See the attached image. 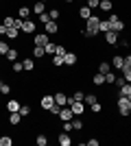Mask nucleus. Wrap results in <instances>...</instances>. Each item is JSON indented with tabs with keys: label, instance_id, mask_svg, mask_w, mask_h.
Segmentation results:
<instances>
[{
	"label": "nucleus",
	"instance_id": "49",
	"mask_svg": "<svg viewBox=\"0 0 131 146\" xmlns=\"http://www.w3.org/2000/svg\"><path fill=\"white\" fill-rule=\"evenodd\" d=\"M2 94H11V85H7V83H2Z\"/></svg>",
	"mask_w": 131,
	"mask_h": 146
},
{
	"label": "nucleus",
	"instance_id": "19",
	"mask_svg": "<svg viewBox=\"0 0 131 146\" xmlns=\"http://www.w3.org/2000/svg\"><path fill=\"white\" fill-rule=\"evenodd\" d=\"M59 144H61V146H70V144H72V137H70V135L63 131V133L59 135Z\"/></svg>",
	"mask_w": 131,
	"mask_h": 146
},
{
	"label": "nucleus",
	"instance_id": "4",
	"mask_svg": "<svg viewBox=\"0 0 131 146\" xmlns=\"http://www.w3.org/2000/svg\"><path fill=\"white\" fill-rule=\"evenodd\" d=\"M44 33H48V35L59 33V22H57V20H48V22L44 24Z\"/></svg>",
	"mask_w": 131,
	"mask_h": 146
},
{
	"label": "nucleus",
	"instance_id": "31",
	"mask_svg": "<svg viewBox=\"0 0 131 146\" xmlns=\"http://www.w3.org/2000/svg\"><path fill=\"white\" fill-rule=\"evenodd\" d=\"M44 50L48 52V55H55V50H57V44H53V42H48L46 46H44Z\"/></svg>",
	"mask_w": 131,
	"mask_h": 146
},
{
	"label": "nucleus",
	"instance_id": "51",
	"mask_svg": "<svg viewBox=\"0 0 131 146\" xmlns=\"http://www.w3.org/2000/svg\"><path fill=\"white\" fill-rule=\"evenodd\" d=\"M7 29H9V26H5V24H0V35H7Z\"/></svg>",
	"mask_w": 131,
	"mask_h": 146
},
{
	"label": "nucleus",
	"instance_id": "33",
	"mask_svg": "<svg viewBox=\"0 0 131 146\" xmlns=\"http://www.w3.org/2000/svg\"><path fill=\"white\" fill-rule=\"evenodd\" d=\"M83 100H85L87 105H94L96 100H98V98H96V94H85V98H83Z\"/></svg>",
	"mask_w": 131,
	"mask_h": 146
},
{
	"label": "nucleus",
	"instance_id": "23",
	"mask_svg": "<svg viewBox=\"0 0 131 146\" xmlns=\"http://www.w3.org/2000/svg\"><path fill=\"white\" fill-rule=\"evenodd\" d=\"M44 9H46V2H42V0H37V2H35V5H33V13H44Z\"/></svg>",
	"mask_w": 131,
	"mask_h": 146
},
{
	"label": "nucleus",
	"instance_id": "24",
	"mask_svg": "<svg viewBox=\"0 0 131 146\" xmlns=\"http://www.w3.org/2000/svg\"><path fill=\"white\" fill-rule=\"evenodd\" d=\"M98 72H100V74H107V72H112V63H107V61H100V66H98Z\"/></svg>",
	"mask_w": 131,
	"mask_h": 146
},
{
	"label": "nucleus",
	"instance_id": "25",
	"mask_svg": "<svg viewBox=\"0 0 131 146\" xmlns=\"http://www.w3.org/2000/svg\"><path fill=\"white\" fill-rule=\"evenodd\" d=\"M22 63H24V70H26V72H33V70H35V61H33L31 57H29V59H24Z\"/></svg>",
	"mask_w": 131,
	"mask_h": 146
},
{
	"label": "nucleus",
	"instance_id": "45",
	"mask_svg": "<svg viewBox=\"0 0 131 146\" xmlns=\"http://www.w3.org/2000/svg\"><path fill=\"white\" fill-rule=\"evenodd\" d=\"M90 107H92V111H94V113H100V109H103L98 100H96V103H94V105H90Z\"/></svg>",
	"mask_w": 131,
	"mask_h": 146
},
{
	"label": "nucleus",
	"instance_id": "47",
	"mask_svg": "<svg viewBox=\"0 0 131 146\" xmlns=\"http://www.w3.org/2000/svg\"><path fill=\"white\" fill-rule=\"evenodd\" d=\"M72 98H74V100H83V98H85V94H83V92H74V94H72Z\"/></svg>",
	"mask_w": 131,
	"mask_h": 146
},
{
	"label": "nucleus",
	"instance_id": "22",
	"mask_svg": "<svg viewBox=\"0 0 131 146\" xmlns=\"http://www.w3.org/2000/svg\"><path fill=\"white\" fill-rule=\"evenodd\" d=\"M44 55H46L44 46H33V57H35V59H42Z\"/></svg>",
	"mask_w": 131,
	"mask_h": 146
},
{
	"label": "nucleus",
	"instance_id": "27",
	"mask_svg": "<svg viewBox=\"0 0 131 146\" xmlns=\"http://www.w3.org/2000/svg\"><path fill=\"white\" fill-rule=\"evenodd\" d=\"M0 146H13V137L11 135H0Z\"/></svg>",
	"mask_w": 131,
	"mask_h": 146
},
{
	"label": "nucleus",
	"instance_id": "7",
	"mask_svg": "<svg viewBox=\"0 0 131 146\" xmlns=\"http://www.w3.org/2000/svg\"><path fill=\"white\" fill-rule=\"evenodd\" d=\"M33 44H35V46H46V44H48V33H35Z\"/></svg>",
	"mask_w": 131,
	"mask_h": 146
},
{
	"label": "nucleus",
	"instance_id": "32",
	"mask_svg": "<svg viewBox=\"0 0 131 146\" xmlns=\"http://www.w3.org/2000/svg\"><path fill=\"white\" fill-rule=\"evenodd\" d=\"M53 66H55V68L63 66V57L61 55H53Z\"/></svg>",
	"mask_w": 131,
	"mask_h": 146
},
{
	"label": "nucleus",
	"instance_id": "42",
	"mask_svg": "<svg viewBox=\"0 0 131 146\" xmlns=\"http://www.w3.org/2000/svg\"><path fill=\"white\" fill-rule=\"evenodd\" d=\"M37 18H39V22H42V24H46V22H48V20H50V15H48V13H46V11H44V13H39Z\"/></svg>",
	"mask_w": 131,
	"mask_h": 146
},
{
	"label": "nucleus",
	"instance_id": "26",
	"mask_svg": "<svg viewBox=\"0 0 131 146\" xmlns=\"http://www.w3.org/2000/svg\"><path fill=\"white\" fill-rule=\"evenodd\" d=\"M107 31H112V26H109V20H100V24H98V33H107Z\"/></svg>",
	"mask_w": 131,
	"mask_h": 146
},
{
	"label": "nucleus",
	"instance_id": "9",
	"mask_svg": "<svg viewBox=\"0 0 131 146\" xmlns=\"http://www.w3.org/2000/svg\"><path fill=\"white\" fill-rule=\"evenodd\" d=\"M68 107L72 109V113H74V116H83V100H72Z\"/></svg>",
	"mask_w": 131,
	"mask_h": 146
},
{
	"label": "nucleus",
	"instance_id": "13",
	"mask_svg": "<svg viewBox=\"0 0 131 146\" xmlns=\"http://www.w3.org/2000/svg\"><path fill=\"white\" fill-rule=\"evenodd\" d=\"M55 103L61 105V107H68V96H66L63 92H57V94H55Z\"/></svg>",
	"mask_w": 131,
	"mask_h": 146
},
{
	"label": "nucleus",
	"instance_id": "37",
	"mask_svg": "<svg viewBox=\"0 0 131 146\" xmlns=\"http://www.w3.org/2000/svg\"><path fill=\"white\" fill-rule=\"evenodd\" d=\"M122 76L127 83H131V68H122Z\"/></svg>",
	"mask_w": 131,
	"mask_h": 146
},
{
	"label": "nucleus",
	"instance_id": "52",
	"mask_svg": "<svg viewBox=\"0 0 131 146\" xmlns=\"http://www.w3.org/2000/svg\"><path fill=\"white\" fill-rule=\"evenodd\" d=\"M63 2H68V5H70V2H74V0H63Z\"/></svg>",
	"mask_w": 131,
	"mask_h": 146
},
{
	"label": "nucleus",
	"instance_id": "2",
	"mask_svg": "<svg viewBox=\"0 0 131 146\" xmlns=\"http://www.w3.org/2000/svg\"><path fill=\"white\" fill-rule=\"evenodd\" d=\"M118 113L122 118H127L131 113V109H129V98H127V96H118Z\"/></svg>",
	"mask_w": 131,
	"mask_h": 146
},
{
	"label": "nucleus",
	"instance_id": "44",
	"mask_svg": "<svg viewBox=\"0 0 131 146\" xmlns=\"http://www.w3.org/2000/svg\"><path fill=\"white\" fill-rule=\"evenodd\" d=\"M66 52H68V50H66V48H63V46H61V44H57V50H55V55H66Z\"/></svg>",
	"mask_w": 131,
	"mask_h": 146
},
{
	"label": "nucleus",
	"instance_id": "11",
	"mask_svg": "<svg viewBox=\"0 0 131 146\" xmlns=\"http://www.w3.org/2000/svg\"><path fill=\"white\" fill-rule=\"evenodd\" d=\"M20 122H22V113H20V111H11V113H9V124L15 127V124H20Z\"/></svg>",
	"mask_w": 131,
	"mask_h": 146
},
{
	"label": "nucleus",
	"instance_id": "34",
	"mask_svg": "<svg viewBox=\"0 0 131 146\" xmlns=\"http://www.w3.org/2000/svg\"><path fill=\"white\" fill-rule=\"evenodd\" d=\"M114 81H116V74H114V72H107L105 74V83H107V85H114Z\"/></svg>",
	"mask_w": 131,
	"mask_h": 146
},
{
	"label": "nucleus",
	"instance_id": "36",
	"mask_svg": "<svg viewBox=\"0 0 131 146\" xmlns=\"http://www.w3.org/2000/svg\"><path fill=\"white\" fill-rule=\"evenodd\" d=\"M24 70V63L22 61H13V72H22Z\"/></svg>",
	"mask_w": 131,
	"mask_h": 146
},
{
	"label": "nucleus",
	"instance_id": "28",
	"mask_svg": "<svg viewBox=\"0 0 131 146\" xmlns=\"http://www.w3.org/2000/svg\"><path fill=\"white\" fill-rule=\"evenodd\" d=\"M131 94V85L129 83H125L122 87H118V96H129Z\"/></svg>",
	"mask_w": 131,
	"mask_h": 146
},
{
	"label": "nucleus",
	"instance_id": "5",
	"mask_svg": "<svg viewBox=\"0 0 131 146\" xmlns=\"http://www.w3.org/2000/svg\"><path fill=\"white\" fill-rule=\"evenodd\" d=\"M22 33H26V35H35V33H37V24H35L33 20H24V26H22Z\"/></svg>",
	"mask_w": 131,
	"mask_h": 146
},
{
	"label": "nucleus",
	"instance_id": "3",
	"mask_svg": "<svg viewBox=\"0 0 131 146\" xmlns=\"http://www.w3.org/2000/svg\"><path fill=\"white\" fill-rule=\"evenodd\" d=\"M107 20H109V26H112L114 33H122V31H125V22H122L118 15H109Z\"/></svg>",
	"mask_w": 131,
	"mask_h": 146
},
{
	"label": "nucleus",
	"instance_id": "48",
	"mask_svg": "<svg viewBox=\"0 0 131 146\" xmlns=\"http://www.w3.org/2000/svg\"><path fill=\"white\" fill-rule=\"evenodd\" d=\"M13 20H15V18H5V20H2V24H5V26H13Z\"/></svg>",
	"mask_w": 131,
	"mask_h": 146
},
{
	"label": "nucleus",
	"instance_id": "8",
	"mask_svg": "<svg viewBox=\"0 0 131 146\" xmlns=\"http://www.w3.org/2000/svg\"><path fill=\"white\" fill-rule=\"evenodd\" d=\"M42 109H50L53 105H55V94H46V96H42Z\"/></svg>",
	"mask_w": 131,
	"mask_h": 146
},
{
	"label": "nucleus",
	"instance_id": "17",
	"mask_svg": "<svg viewBox=\"0 0 131 146\" xmlns=\"http://www.w3.org/2000/svg\"><path fill=\"white\" fill-rule=\"evenodd\" d=\"M100 11H105V13H109V11H112V9H114V2H112V0H100Z\"/></svg>",
	"mask_w": 131,
	"mask_h": 146
},
{
	"label": "nucleus",
	"instance_id": "14",
	"mask_svg": "<svg viewBox=\"0 0 131 146\" xmlns=\"http://www.w3.org/2000/svg\"><path fill=\"white\" fill-rule=\"evenodd\" d=\"M112 66L116 68V70H122V66H125V57H122V55H116L112 59Z\"/></svg>",
	"mask_w": 131,
	"mask_h": 146
},
{
	"label": "nucleus",
	"instance_id": "46",
	"mask_svg": "<svg viewBox=\"0 0 131 146\" xmlns=\"http://www.w3.org/2000/svg\"><path fill=\"white\" fill-rule=\"evenodd\" d=\"M98 144H100V142L96 140V137H90V140L85 142V146H98Z\"/></svg>",
	"mask_w": 131,
	"mask_h": 146
},
{
	"label": "nucleus",
	"instance_id": "54",
	"mask_svg": "<svg viewBox=\"0 0 131 146\" xmlns=\"http://www.w3.org/2000/svg\"><path fill=\"white\" fill-rule=\"evenodd\" d=\"M42 2H48V0H42Z\"/></svg>",
	"mask_w": 131,
	"mask_h": 146
},
{
	"label": "nucleus",
	"instance_id": "53",
	"mask_svg": "<svg viewBox=\"0 0 131 146\" xmlns=\"http://www.w3.org/2000/svg\"><path fill=\"white\" fill-rule=\"evenodd\" d=\"M0 94H2V81H0Z\"/></svg>",
	"mask_w": 131,
	"mask_h": 146
},
{
	"label": "nucleus",
	"instance_id": "21",
	"mask_svg": "<svg viewBox=\"0 0 131 146\" xmlns=\"http://www.w3.org/2000/svg\"><path fill=\"white\" fill-rule=\"evenodd\" d=\"M18 35H20V31L15 29V26H9V29H7V35H5V37H9V39H18Z\"/></svg>",
	"mask_w": 131,
	"mask_h": 146
},
{
	"label": "nucleus",
	"instance_id": "18",
	"mask_svg": "<svg viewBox=\"0 0 131 146\" xmlns=\"http://www.w3.org/2000/svg\"><path fill=\"white\" fill-rule=\"evenodd\" d=\"M20 107H22V105H20L18 100H15V98L7 103V111H9V113H11V111H20Z\"/></svg>",
	"mask_w": 131,
	"mask_h": 146
},
{
	"label": "nucleus",
	"instance_id": "50",
	"mask_svg": "<svg viewBox=\"0 0 131 146\" xmlns=\"http://www.w3.org/2000/svg\"><path fill=\"white\" fill-rule=\"evenodd\" d=\"M122 68H131V55L125 57V66H122Z\"/></svg>",
	"mask_w": 131,
	"mask_h": 146
},
{
	"label": "nucleus",
	"instance_id": "41",
	"mask_svg": "<svg viewBox=\"0 0 131 146\" xmlns=\"http://www.w3.org/2000/svg\"><path fill=\"white\" fill-rule=\"evenodd\" d=\"M13 26H15L18 31H22V26H24V20H22V18H15V20H13Z\"/></svg>",
	"mask_w": 131,
	"mask_h": 146
},
{
	"label": "nucleus",
	"instance_id": "1",
	"mask_svg": "<svg viewBox=\"0 0 131 146\" xmlns=\"http://www.w3.org/2000/svg\"><path fill=\"white\" fill-rule=\"evenodd\" d=\"M98 24H100V18L92 13V15L85 20V29H81V35L87 37V39L96 37V35H98Z\"/></svg>",
	"mask_w": 131,
	"mask_h": 146
},
{
	"label": "nucleus",
	"instance_id": "30",
	"mask_svg": "<svg viewBox=\"0 0 131 146\" xmlns=\"http://www.w3.org/2000/svg\"><path fill=\"white\" fill-rule=\"evenodd\" d=\"M7 59H9V61H11V63H13V61H15V59H18V50H15V48H9V52H7Z\"/></svg>",
	"mask_w": 131,
	"mask_h": 146
},
{
	"label": "nucleus",
	"instance_id": "38",
	"mask_svg": "<svg viewBox=\"0 0 131 146\" xmlns=\"http://www.w3.org/2000/svg\"><path fill=\"white\" fill-rule=\"evenodd\" d=\"M9 48H11V46H9L7 42H0V55H7V52H9Z\"/></svg>",
	"mask_w": 131,
	"mask_h": 146
},
{
	"label": "nucleus",
	"instance_id": "12",
	"mask_svg": "<svg viewBox=\"0 0 131 146\" xmlns=\"http://www.w3.org/2000/svg\"><path fill=\"white\" fill-rule=\"evenodd\" d=\"M59 118H61V122H63V120H72V118H74V113H72V109H70V107H61Z\"/></svg>",
	"mask_w": 131,
	"mask_h": 146
},
{
	"label": "nucleus",
	"instance_id": "10",
	"mask_svg": "<svg viewBox=\"0 0 131 146\" xmlns=\"http://www.w3.org/2000/svg\"><path fill=\"white\" fill-rule=\"evenodd\" d=\"M105 42L109 44V46H116V44H118V33H114V31H107V33H105Z\"/></svg>",
	"mask_w": 131,
	"mask_h": 146
},
{
	"label": "nucleus",
	"instance_id": "29",
	"mask_svg": "<svg viewBox=\"0 0 131 146\" xmlns=\"http://www.w3.org/2000/svg\"><path fill=\"white\" fill-rule=\"evenodd\" d=\"M35 144H37V146H46V144H48V137H46L44 133H39L37 137H35Z\"/></svg>",
	"mask_w": 131,
	"mask_h": 146
},
{
	"label": "nucleus",
	"instance_id": "43",
	"mask_svg": "<svg viewBox=\"0 0 131 146\" xmlns=\"http://www.w3.org/2000/svg\"><path fill=\"white\" fill-rule=\"evenodd\" d=\"M98 5H100V0H87V7H90V9H98Z\"/></svg>",
	"mask_w": 131,
	"mask_h": 146
},
{
	"label": "nucleus",
	"instance_id": "16",
	"mask_svg": "<svg viewBox=\"0 0 131 146\" xmlns=\"http://www.w3.org/2000/svg\"><path fill=\"white\" fill-rule=\"evenodd\" d=\"M90 15H92V9H90L87 5H83L81 9H79V18H83V22H85V20L90 18Z\"/></svg>",
	"mask_w": 131,
	"mask_h": 146
},
{
	"label": "nucleus",
	"instance_id": "6",
	"mask_svg": "<svg viewBox=\"0 0 131 146\" xmlns=\"http://www.w3.org/2000/svg\"><path fill=\"white\" fill-rule=\"evenodd\" d=\"M76 63H79V57H76V52H66V55H63V66H76Z\"/></svg>",
	"mask_w": 131,
	"mask_h": 146
},
{
	"label": "nucleus",
	"instance_id": "20",
	"mask_svg": "<svg viewBox=\"0 0 131 146\" xmlns=\"http://www.w3.org/2000/svg\"><path fill=\"white\" fill-rule=\"evenodd\" d=\"M29 15H31V9H29V7H20V9H18V18L29 20Z\"/></svg>",
	"mask_w": 131,
	"mask_h": 146
},
{
	"label": "nucleus",
	"instance_id": "35",
	"mask_svg": "<svg viewBox=\"0 0 131 146\" xmlns=\"http://www.w3.org/2000/svg\"><path fill=\"white\" fill-rule=\"evenodd\" d=\"M20 113H22V118L31 116V107H29V105H22V107H20Z\"/></svg>",
	"mask_w": 131,
	"mask_h": 146
},
{
	"label": "nucleus",
	"instance_id": "15",
	"mask_svg": "<svg viewBox=\"0 0 131 146\" xmlns=\"http://www.w3.org/2000/svg\"><path fill=\"white\" fill-rule=\"evenodd\" d=\"M92 83H94V85H96V87H100V85H105V74H100V72H96V74H94V76H92Z\"/></svg>",
	"mask_w": 131,
	"mask_h": 146
},
{
	"label": "nucleus",
	"instance_id": "39",
	"mask_svg": "<svg viewBox=\"0 0 131 146\" xmlns=\"http://www.w3.org/2000/svg\"><path fill=\"white\" fill-rule=\"evenodd\" d=\"M48 111L53 113V116H59V111H61V105H57V103H55V105H53V107H50Z\"/></svg>",
	"mask_w": 131,
	"mask_h": 146
},
{
	"label": "nucleus",
	"instance_id": "40",
	"mask_svg": "<svg viewBox=\"0 0 131 146\" xmlns=\"http://www.w3.org/2000/svg\"><path fill=\"white\" fill-rule=\"evenodd\" d=\"M50 20H59V15H61V11H59V9H50Z\"/></svg>",
	"mask_w": 131,
	"mask_h": 146
}]
</instances>
